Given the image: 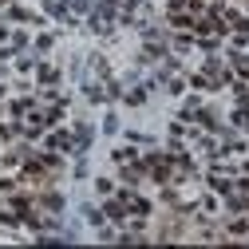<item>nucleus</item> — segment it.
Wrapping results in <instances>:
<instances>
[{
	"instance_id": "1",
	"label": "nucleus",
	"mask_w": 249,
	"mask_h": 249,
	"mask_svg": "<svg viewBox=\"0 0 249 249\" xmlns=\"http://www.w3.org/2000/svg\"><path fill=\"white\" fill-rule=\"evenodd\" d=\"M40 142H44L48 150H55V154H71V150H75V131L59 123V127H52V131H48Z\"/></svg>"
},
{
	"instance_id": "2",
	"label": "nucleus",
	"mask_w": 249,
	"mask_h": 249,
	"mask_svg": "<svg viewBox=\"0 0 249 249\" xmlns=\"http://www.w3.org/2000/svg\"><path fill=\"white\" fill-rule=\"evenodd\" d=\"M32 79H36V87H59V83H64V71H59L55 64H48V59H40Z\"/></svg>"
},
{
	"instance_id": "3",
	"label": "nucleus",
	"mask_w": 249,
	"mask_h": 249,
	"mask_svg": "<svg viewBox=\"0 0 249 249\" xmlns=\"http://www.w3.org/2000/svg\"><path fill=\"white\" fill-rule=\"evenodd\" d=\"M233 91V107H249V79H230Z\"/></svg>"
},
{
	"instance_id": "4",
	"label": "nucleus",
	"mask_w": 249,
	"mask_h": 249,
	"mask_svg": "<svg viewBox=\"0 0 249 249\" xmlns=\"http://www.w3.org/2000/svg\"><path fill=\"white\" fill-rule=\"evenodd\" d=\"M135 159H139V146H135V142H131V146H115V150H111V162H115V166H119V162H135Z\"/></svg>"
},
{
	"instance_id": "5",
	"label": "nucleus",
	"mask_w": 249,
	"mask_h": 249,
	"mask_svg": "<svg viewBox=\"0 0 249 249\" xmlns=\"http://www.w3.org/2000/svg\"><path fill=\"white\" fill-rule=\"evenodd\" d=\"M146 91H150V87H131L127 95H123V103H127V107H142V103H146Z\"/></svg>"
},
{
	"instance_id": "6",
	"label": "nucleus",
	"mask_w": 249,
	"mask_h": 249,
	"mask_svg": "<svg viewBox=\"0 0 249 249\" xmlns=\"http://www.w3.org/2000/svg\"><path fill=\"white\" fill-rule=\"evenodd\" d=\"M32 48H36V52H52V48H55V32H40V36L32 40Z\"/></svg>"
},
{
	"instance_id": "7",
	"label": "nucleus",
	"mask_w": 249,
	"mask_h": 249,
	"mask_svg": "<svg viewBox=\"0 0 249 249\" xmlns=\"http://www.w3.org/2000/svg\"><path fill=\"white\" fill-rule=\"evenodd\" d=\"M12 71L28 79V75H32V71H36V64H32V59H16V68H12Z\"/></svg>"
},
{
	"instance_id": "8",
	"label": "nucleus",
	"mask_w": 249,
	"mask_h": 249,
	"mask_svg": "<svg viewBox=\"0 0 249 249\" xmlns=\"http://www.w3.org/2000/svg\"><path fill=\"white\" fill-rule=\"evenodd\" d=\"M95 190L107 198V194H115V182H111V178H99V182H95Z\"/></svg>"
},
{
	"instance_id": "9",
	"label": "nucleus",
	"mask_w": 249,
	"mask_h": 249,
	"mask_svg": "<svg viewBox=\"0 0 249 249\" xmlns=\"http://www.w3.org/2000/svg\"><path fill=\"white\" fill-rule=\"evenodd\" d=\"M0 79H4V71H0Z\"/></svg>"
}]
</instances>
